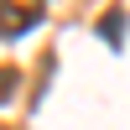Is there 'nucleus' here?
<instances>
[{"label": "nucleus", "mask_w": 130, "mask_h": 130, "mask_svg": "<svg viewBox=\"0 0 130 130\" xmlns=\"http://www.w3.org/2000/svg\"><path fill=\"white\" fill-rule=\"evenodd\" d=\"M42 21V0H5V37H21Z\"/></svg>", "instance_id": "obj_1"}, {"label": "nucleus", "mask_w": 130, "mask_h": 130, "mask_svg": "<svg viewBox=\"0 0 130 130\" xmlns=\"http://www.w3.org/2000/svg\"><path fill=\"white\" fill-rule=\"evenodd\" d=\"M99 37H109V47H120V42H125V10L99 16Z\"/></svg>", "instance_id": "obj_2"}]
</instances>
